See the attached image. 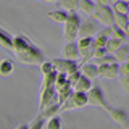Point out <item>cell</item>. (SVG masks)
Masks as SVG:
<instances>
[{
	"mask_svg": "<svg viewBox=\"0 0 129 129\" xmlns=\"http://www.w3.org/2000/svg\"><path fill=\"white\" fill-rule=\"evenodd\" d=\"M13 52L18 56L19 61L31 66H39L44 61L42 50L36 45L26 34H16L13 36Z\"/></svg>",
	"mask_w": 129,
	"mask_h": 129,
	"instance_id": "cell-1",
	"label": "cell"
},
{
	"mask_svg": "<svg viewBox=\"0 0 129 129\" xmlns=\"http://www.w3.org/2000/svg\"><path fill=\"white\" fill-rule=\"evenodd\" d=\"M81 18L76 13H70L68 19L64 21L63 24V36L66 39V42H74L78 39V34H79V27H81Z\"/></svg>",
	"mask_w": 129,
	"mask_h": 129,
	"instance_id": "cell-2",
	"label": "cell"
},
{
	"mask_svg": "<svg viewBox=\"0 0 129 129\" xmlns=\"http://www.w3.org/2000/svg\"><path fill=\"white\" fill-rule=\"evenodd\" d=\"M113 8L111 7H105V5H95V10L92 13L90 18L97 21L100 26L103 27H108V26H113Z\"/></svg>",
	"mask_w": 129,
	"mask_h": 129,
	"instance_id": "cell-3",
	"label": "cell"
},
{
	"mask_svg": "<svg viewBox=\"0 0 129 129\" xmlns=\"http://www.w3.org/2000/svg\"><path fill=\"white\" fill-rule=\"evenodd\" d=\"M53 103H58V92H56L55 86H40L39 89V108L50 107Z\"/></svg>",
	"mask_w": 129,
	"mask_h": 129,
	"instance_id": "cell-4",
	"label": "cell"
},
{
	"mask_svg": "<svg viewBox=\"0 0 129 129\" xmlns=\"http://www.w3.org/2000/svg\"><path fill=\"white\" fill-rule=\"evenodd\" d=\"M89 105L87 100V92H73L66 100L61 103V111H70L76 110V108H82Z\"/></svg>",
	"mask_w": 129,
	"mask_h": 129,
	"instance_id": "cell-5",
	"label": "cell"
},
{
	"mask_svg": "<svg viewBox=\"0 0 129 129\" xmlns=\"http://www.w3.org/2000/svg\"><path fill=\"white\" fill-rule=\"evenodd\" d=\"M78 47H79V58L81 63H87L94 58V37H82L78 39Z\"/></svg>",
	"mask_w": 129,
	"mask_h": 129,
	"instance_id": "cell-6",
	"label": "cell"
},
{
	"mask_svg": "<svg viewBox=\"0 0 129 129\" xmlns=\"http://www.w3.org/2000/svg\"><path fill=\"white\" fill-rule=\"evenodd\" d=\"M87 100H89V105L103 108V110H107V111H108V108H110V105H108L107 99H105V95H103V90L99 86L90 87V90L87 92Z\"/></svg>",
	"mask_w": 129,
	"mask_h": 129,
	"instance_id": "cell-7",
	"label": "cell"
},
{
	"mask_svg": "<svg viewBox=\"0 0 129 129\" xmlns=\"http://www.w3.org/2000/svg\"><path fill=\"white\" fill-rule=\"evenodd\" d=\"M52 63H53L55 70L58 73H63V74L70 76L73 73L78 71V61L76 60H68V58H55L52 60Z\"/></svg>",
	"mask_w": 129,
	"mask_h": 129,
	"instance_id": "cell-8",
	"label": "cell"
},
{
	"mask_svg": "<svg viewBox=\"0 0 129 129\" xmlns=\"http://www.w3.org/2000/svg\"><path fill=\"white\" fill-rule=\"evenodd\" d=\"M97 66H99V78H105V79H116V78H118L119 63L107 61V63L97 64Z\"/></svg>",
	"mask_w": 129,
	"mask_h": 129,
	"instance_id": "cell-9",
	"label": "cell"
},
{
	"mask_svg": "<svg viewBox=\"0 0 129 129\" xmlns=\"http://www.w3.org/2000/svg\"><path fill=\"white\" fill-rule=\"evenodd\" d=\"M99 26L100 24L94 21V19H87V21L81 23V27H79V34H78V39H82V37H94V36L99 32Z\"/></svg>",
	"mask_w": 129,
	"mask_h": 129,
	"instance_id": "cell-10",
	"label": "cell"
},
{
	"mask_svg": "<svg viewBox=\"0 0 129 129\" xmlns=\"http://www.w3.org/2000/svg\"><path fill=\"white\" fill-rule=\"evenodd\" d=\"M108 115L111 116V119L115 121L118 126H121L123 129H129V116L127 113L121 108H108Z\"/></svg>",
	"mask_w": 129,
	"mask_h": 129,
	"instance_id": "cell-11",
	"label": "cell"
},
{
	"mask_svg": "<svg viewBox=\"0 0 129 129\" xmlns=\"http://www.w3.org/2000/svg\"><path fill=\"white\" fill-rule=\"evenodd\" d=\"M118 82H119V87L123 89L124 92H127V94H129V61L119 64Z\"/></svg>",
	"mask_w": 129,
	"mask_h": 129,
	"instance_id": "cell-12",
	"label": "cell"
},
{
	"mask_svg": "<svg viewBox=\"0 0 129 129\" xmlns=\"http://www.w3.org/2000/svg\"><path fill=\"white\" fill-rule=\"evenodd\" d=\"M81 73H82V76H86L89 78L90 81H94L99 78V66L94 63V61H87V63H82V66H81Z\"/></svg>",
	"mask_w": 129,
	"mask_h": 129,
	"instance_id": "cell-13",
	"label": "cell"
},
{
	"mask_svg": "<svg viewBox=\"0 0 129 129\" xmlns=\"http://www.w3.org/2000/svg\"><path fill=\"white\" fill-rule=\"evenodd\" d=\"M63 58L68 60H78L79 58V47L78 42H66V45L63 47Z\"/></svg>",
	"mask_w": 129,
	"mask_h": 129,
	"instance_id": "cell-14",
	"label": "cell"
},
{
	"mask_svg": "<svg viewBox=\"0 0 129 129\" xmlns=\"http://www.w3.org/2000/svg\"><path fill=\"white\" fill-rule=\"evenodd\" d=\"M90 87H92V81L89 79V78H86V76H82V74H81L79 79L73 84L74 92H89V90H90Z\"/></svg>",
	"mask_w": 129,
	"mask_h": 129,
	"instance_id": "cell-15",
	"label": "cell"
},
{
	"mask_svg": "<svg viewBox=\"0 0 129 129\" xmlns=\"http://www.w3.org/2000/svg\"><path fill=\"white\" fill-rule=\"evenodd\" d=\"M0 47H3L5 50H13V36L2 27H0Z\"/></svg>",
	"mask_w": 129,
	"mask_h": 129,
	"instance_id": "cell-16",
	"label": "cell"
},
{
	"mask_svg": "<svg viewBox=\"0 0 129 129\" xmlns=\"http://www.w3.org/2000/svg\"><path fill=\"white\" fill-rule=\"evenodd\" d=\"M113 58L116 60V63H126V61H129V45H121L118 50L113 53Z\"/></svg>",
	"mask_w": 129,
	"mask_h": 129,
	"instance_id": "cell-17",
	"label": "cell"
},
{
	"mask_svg": "<svg viewBox=\"0 0 129 129\" xmlns=\"http://www.w3.org/2000/svg\"><path fill=\"white\" fill-rule=\"evenodd\" d=\"M15 71V64L11 58H2L0 60V76H10Z\"/></svg>",
	"mask_w": 129,
	"mask_h": 129,
	"instance_id": "cell-18",
	"label": "cell"
},
{
	"mask_svg": "<svg viewBox=\"0 0 129 129\" xmlns=\"http://www.w3.org/2000/svg\"><path fill=\"white\" fill-rule=\"evenodd\" d=\"M60 8L66 13H76L79 10V0H60Z\"/></svg>",
	"mask_w": 129,
	"mask_h": 129,
	"instance_id": "cell-19",
	"label": "cell"
},
{
	"mask_svg": "<svg viewBox=\"0 0 129 129\" xmlns=\"http://www.w3.org/2000/svg\"><path fill=\"white\" fill-rule=\"evenodd\" d=\"M60 111H61V105H60V103H53V105H50V107L40 110V115H42L45 119H48V118H52V116H56Z\"/></svg>",
	"mask_w": 129,
	"mask_h": 129,
	"instance_id": "cell-20",
	"label": "cell"
},
{
	"mask_svg": "<svg viewBox=\"0 0 129 129\" xmlns=\"http://www.w3.org/2000/svg\"><path fill=\"white\" fill-rule=\"evenodd\" d=\"M47 16L50 19H53V21H56V23H64L68 19V16H70V13H66L64 10H53V11H48L47 13Z\"/></svg>",
	"mask_w": 129,
	"mask_h": 129,
	"instance_id": "cell-21",
	"label": "cell"
},
{
	"mask_svg": "<svg viewBox=\"0 0 129 129\" xmlns=\"http://www.w3.org/2000/svg\"><path fill=\"white\" fill-rule=\"evenodd\" d=\"M95 2H92V0H79V10L82 11V13H86L89 16H92V13H94L95 10Z\"/></svg>",
	"mask_w": 129,
	"mask_h": 129,
	"instance_id": "cell-22",
	"label": "cell"
},
{
	"mask_svg": "<svg viewBox=\"0 0 129 129\" xmlns=\"http://www.w3.org/2000/svg\"><path fill=\"white\" fill-rule=\"evenodd\" d=\"M56 92H58V103L61 105V103L64 102V100H66L68 97H70V95L73 94V92H74V89H73V84H66L64 87L58 89Z\"/></svg>",
	"mask_w": 129,
	"mask_h": 129,
	"instance_id": "cell-23",
	"label": "cell"
},
{
	"mask_svg": "<svg viewBox=\"0 0 129 129\" xmlns=\"http://www.w3.org/2000/svg\"><path fill=\"white\" fill-rule=\"evenodd\" d=\"M129 19H127V15H119V13H115V16H113V26L119 27V29H126Z\"/></svg>",
	"mask_w": 129,
	"mask_h": 129,
	"instance_id": "cell-24",
	"label": "cell"
},
{
	"mask_svg": "<svg viewBox=\"0 0 129 129\" xmlns=\"http://www.w3.org/2000/svg\"><path fill=\"white\" fill-rule=\"evenodd\" d=\"M45 129H63V123H61V116L56 115L52 116L45 121Z\"/></svg>",
	"mask_w": 129,
	"mask_h": 129,
	"instance_id": "cell-25",
	"label": "cell"
},
{
	"mask_svg": "<svg viewBox=\"0 0 129 129\" xmlns=\"http://www.w3.org/2000/svg\"><path fill=\"white\" fill-rule=\"evenodd\" d=\"M110 39H115V40H119V42H126L127 37H126V32H124L123 29H119V27L116 26H111V37Z\"/></svg>",
	"mask_w": 129,
	"mask_h": 129,
	"instance_id": "cell-26",
	"label": "cell"
},
{
	"mask_svg": "<svg viewBox=\"0 0 129 129\" xmlns=\"http://www.w3.org/2000/svg\"><path fill=\"white\" fill-rule=\"evenodd\" d=\"M113 13H119V15H127L129 13V8H127V3L126 2H116L113 3Z\"/></svg>",
	"mask_w": 129,
	"mask_h": 129,
	"instance_id": "cell-27",
	"label": "cell"
},
{
	"mask_svg": "<svg viewBox=\"0 0 129 129\" xmlns=\"http://www.w3.org/2000/svg\"><path fill=\"white\" fill-rule=\"evenodd\" d=\"M45 121H47V119L39 113V115L34 118V121L29 124V129H44V127H45Z\"/></svg>",
	"mask_w": 129,
	"mask_h": 129,
	"instance_id": "cell-28",
	"label": "cell"
},
{
	"mask_svg": "<svg viewBox=\"0 0 129 129\" xmlns=\"http://www.w3.org/2000/svg\"><path fill=\"white\" fill-rule=\"evenodd\" d=\"M39 70H40V73H42V76L50 74V73L56 71V70H55V66H53V63H52V61H45V60H44V61L39 64Z\"/></svg>",
	"mask_w": 129,
	"mask_h": 129,
	"instance_id": "cell-29",
	"label": "cell"
},
{
	"mask_svg": "<svg viewBox=\"0 0 129 129\" xmlns=\"http://www.w3.org/2000/svg\"><path fill=\"white\" fill-rule=\"evenodd\" d=\"M121 45H123V42H119V40H115V39H110V40H108V44H107V52H108L110 55H113Z\"/></svg>",
	"mask_w": 129,
	"mask_h": 129,
	"instance_id": "cell-30",
	"label": "cell"
},
{
	"mask_svg": "<svg viewBox=\"0 0 129 129\" xmlns=\"http://www.w3.org/2000/svg\"><path fill=\"white\" fill-rule=\"evenodd\" d=\"M108 40H110V39L103 37V36H100L99 32H97V34L94 36V47H107Z\"/></svg>",
	"mask_w": 129,
	"mask_h": 129,
	"instance_id": "cell-31",
	"label": "cell"
},
{
	"mask_svg": "<svg viewBox=\"0 0 129 129\" xmlns=\"http://www.w3.org/2000/svg\"><path fill=\"white\" fill-rule=\"evenodd\" d=\"M107 55H108L107 47H95V50H94V58H92V60L103 58V56H107Z\"/></svg>",
	"mask_w": 129,
	"mask_h": 129,
	"instance_id": "cell-32",
	"label": "cell"
},
{
	"mask_svg": "<svg viewBox=\"0 0 129 129\" xmlns=\"http://www.w3.org/2000/svg\"><path fill=\"white\" fill-rule=\"evenodd\" d=\"M95 3H97V5H105V7H110L111 5L110 0H95Z\"/></svg>",
	"mask_w": 129,
	"mask_h": 129,
	"instance_id": "cell-33",
	"label": "cell"
},
{
	"mask_svg": "<svg viewBox=\"0 0 129 129\" xmlns=\"http://www.w3.org/2000/svg\"><path fill=\"white\" fill-rule=\"evenodd\" d=\"M15 129H29V124H18Z\"/></svg>",
	"mask_w": 129,
	"mask_h": 129,
	"instance_id": "cell-34",
	"label": "cell"
},
{
	"mask_svg": "<svg viewBox=\"0 0 129 129\" xmlns=\"http://www.w3.org/2000/svg\"><path fill=\"white\" fill-rule=\"evenodd\" d=\"M42 2H47V3H58L60 0H42Z\"/></svg>",
	"mask_w": 129,
	"mask_h": 129,
	"instance_id": "cell-35",
	"label": "cell"
},
{
	"mask_svg": "<svg viewBox=\"0 0 129 129\" xmlns=\"http://www.w3.org/2000/svg\"><path fill=\"white\" fill-rule=\"evenodd\" d=\"M124 32H126V37L129 39V23H127V26H126V29H124Z\"/></svg>",
	"mask_w": 129,
	"mask_h": 129,
	"instance_id": "cell-36",
	"label": "cell"
},
{
	"mask_svg": "<svg viewBox=\"0 0 129 129\" xmlns=\"http://www.w3.org/2000/svg\"><path fill=\"white\" fill-rule=\"evenodd\" d=\"M110 2H111V5H113V3H116V2H119V0H110Z\"/></svg>",
	"mask_w": 129,
	"mask_h": 129,
	"instance_id": "cell-37",
	"label": "cell"
},
{
	"mask_svg": "<svg viewBox=\"0 0 129 129\" xmlns=\"http://www.w3.org/2000/svg\"><path fill=\"white\" fill-rule=\"evenodd\" d=\"M121 2H126V3H127V2H129V0H121Z\"/></svg>",
	"mask_w": 129,
	"mask_h": 129,
	"instance_id": "cell-38",
	"label": "cell"
},
{
	"mask_svg": "<svg viewBox=\"0 0 129 129\" xmlns=\"http://www.w3.org/2000/svg\"><path fill=\"white\" fill-rule=\"evenodd\" d=\"M127 19H129V13H127Z\"/></svg>",
	"mask_w": 129,
	"mask_h": 129,
	"instance_id": "cell-39",
	"label": "cell"
},
{
	"mask_svg": "<svg viewBox=\"0 0 129 129\" xmlns=\"http://www.w3.org/2000/svg\"><path fill=\"white\" fill-rule=\"evenodd\" d=\"M127 8H129V2H127Z\"/></svg>",
	"mask_w": 129,
	"mask_h": 129,
	"instance_id": "cell-40",
	"label": "cell"
},
{
	"mask_svg": "<svg viewBox=\"0 0 129 129\" xmlns=\"http://www.w3.org/2000/svg\"><path fill=\"white\" fill-rule=\"evenodd\" d=\"M92 2H95V0H92Z\"/></svg>",
	"mask_w": 129,
	"mask_h": 129,
	"instance_id": "cell-41",
	"label": "cell"
}]
</instances>
